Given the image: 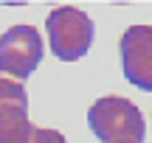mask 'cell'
Wrapping results in <instances>:
<instances>
[{"mask_svg": "<svg viewBox=\"0 0 152 143\" xmlns=\"http://www.w3.org/2000/svg\"><path fill=\"white\" fill-rule=\"evenodd\" d=\"M87 126L102 143H144V115L124 95H104L87 110Z\"/></svg>", "mask_w": 152, "mask_h": 143, "instance_id": "1", "label": "cell"}, {"mask_svg": "<svg viewBox=\"0 0 152 143\" xmlns=\"http://www.w3.org/2000/svg\"><path fill=\"white\" fill-rule=\"evenodd\" d=\"M51 53L62 62H76L93 45V20L82 9L59 6L45 17Z\"/></svg>", "mask_w": 152, "mask_h": 143, "instance_id": "2", "label": "cell"}, {"mask_svg": "<svg viewBox=\"0 0 152 143\" xmlns=\"http://www.w3.org/2000/svg\"><path fill=\"white\" fill-rule=\"evenodd\" d=\"M42 59V37L34 25H11L0 37V76L28 79Z\"/></svg>", "mask_w": 152, "mask_h": 143, "instance_id": "3", "label": "cell"}, {"mask_svg": "<svg viewBox=\"0 0 152 143\" xmlns=\"http://www.w3.org/2000/svg\"><path fill=\"white\" fill-rule=\"evenodd\" d=\"M28 121V93L23 82L0 76V143H28L34 135Z\"/></svg>", "mask_w": 152, "mask_h": 143, "instance_id": "4", "label": "cell"}, {"mask_svg": "<svg viewBox=\"0 0 152 143\" xmlns=\"http://www.w3.org/2000/svg\"><path fill=\"white\" fill-rule=\"evenodd\" d=\"M121 65L127 82L152 93V25H132L121 34Z\"/></svg>", "mask_w": 152, "mask_h": 143, "instance_id": "5", "label": "cell"}, {"mask_svg": "<svg viewBox=\"0 0 152 143\" xmlns=\"http://www.w3.org/2000/svg\"><path fill=\"white\" fill-rule=\"evenodd\" d=\"M28 143H68V140H65V135L56 132V129H39L37 126Z\"/></svg>", "mask_w": 152, "mask_h": 143, "instance_id": "6", "label": "cell"}]
</instances>
